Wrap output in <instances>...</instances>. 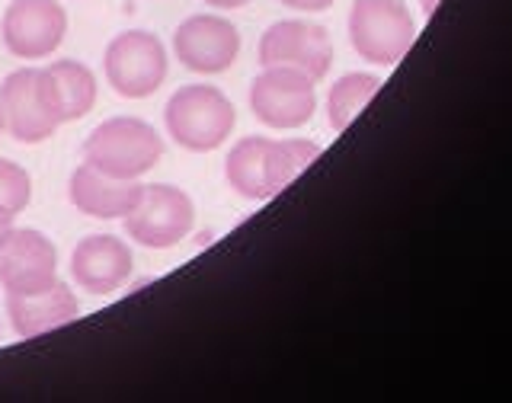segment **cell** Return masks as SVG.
I'll use <instances>...</instances> for the list:
<instances>
[{"instance_id":"cell-2","label":"cell","mask_w":512,"mask_h":403,"mask_svg":"<svg viewBox=\"0 0 512 403\" xmlns=\"http://www.w3.org/2000/svg\"><path fill=\"white\" fill-rule=\"evenodd\" d=\"M160 154H164V138L154 132V125L135 116L106 119L84 141V164L116 180H141Z\"/></svg>"},{"instance_id":"cell-17","label":"cell","mask_w":512,"mask_h":403,"mask_svg":"<svg viewBox=\"0 0 512 403\" xmlns=\"http://www.w3.org/2000/svg\"><path fill=\"white\" fill-rule=\"evenodd\" d=\"M378 87H381V80L375 74H359V71L336 80L327 96V116H330L333 132H346L349 122L356 119L368 106V100L378 93Z\"/></svg>"},{"instance_id":"cell-7","label":"cell","mask_w":512,"mask_h":403,"mask_svg":"<svg viewBox=\"0 0 512 403\" xmlns=\"http://www.w3.org/2000/svg\"><path fill=\"white\" fill-rule=\"evenodd\" d=\"M250 109L253 116L269 128H301L308 125L317 109L314 80L295 68H263V74L250 87Z\"/></svg>"},{"instance_id":"cell-10","label":"cell","mask_w":512,"mask_h":403,"mask_svg":"<svg viewBox=\"0 0 512 403\" xmlns=\"http://www.w3.org/2000/svg\"><path fill=\"white\" fill-rule=\"evenodd\" d=\"M260 64L263 68H279V64L282 68H295L317 84L333 64V45L327 29L304 20L272 23L260 39Z\"/></svg>"},{"instance_id":"cell-4","label":"cell","mask_w":512,"mask_h":403,"mask_svg":"<svg viewBox=\"0 0 512 403\" xmlns=\"http://www.w3.org/2000/svg\"><path fill=\"white\" fill-rule=\"evenodd\" d=\"M416 39L404 0H356L349 10V42L372 64H397Z\"/></svg>"},{"instance_id":"cell-1","label":"cell","mask_w":512,"mask_h":403,"mask_svg":"<svg viewBox=\"0 0 512 403\" xmlns=\"http://www.w3.org/2000/svg\"><path fill=\"white\" fill-rule=\"evenodd\" d=\"M0 119L4 132L20 144L48 141L64 125L61 100L45 68H20L0 84Z\"/></svg>"},{"instance_id":"cell-6","label":"cell","mask_w":512,"mask_h":403,"mask_svg":"<svg viewBox=\"0 0 512 403\" xmlns=\"http://www.w3.org/2000/svg\"><path fill=\"white\" fill-rule=\"evenodd\" d=\"M125 234L148 250H170L189 237L196 224V205L180 186L151 183L141 189L138 205L125 218Z\"/></svg>"},{"instance_id":"cell-13","label":"cell","mask_w":512,"mask_h":403,"mask_svg":"<svg viewBox=\"0 0 512 403\" xmlns=\"http://www.w3.org/2000/svg\"><path fill=\"white\" fill-rule=\"evenodd\" d=\"M141 183L138 180H116L100 170H93L90 164H80L71 176V205L80 215L87 218H125L141 199Z\"/></svg>"},{"instance_id":"cell-5","label":"cell","mask_w":512,"mask_h":403,"mask_svg":"<svg viewBox=\"0 0 512 403\" xmlns=\"http://www.w3.org/2000/svg\"><path fill=\"white\" fill-rule=\"evenodd\" d=\"M103 68L109 87L125 100H144L157 93L167 80V48L148 29L119 32L106 45Z\"/></svg>"},{"instance_id":"cell-19","label":"cell","mask_w":512,"mask_h":403,"mask_svg":"<svg viewBox=\"0 0 512 403\" xmlns=\"http://www.w3.org/2000/svg\"><path fill=\"white\" fill-rule=\"evenodd\" d=\"M29 196H32L29 173L20 164H13V160L0 157V212L16 218L29 205Z\"/></svg>"},{"instance_id":"cell-8","label":"cell","mask_w":512,"mask_h":403,"mask_svg":"<svg viewBox=\"0 0 512 403\" xmlns=\"http://www.w3.org/2000/svg\"><path fill=\"white\" fill-rule=\"evenodd\" d=\"M7 52L20 61H39L58 52L68 36V13L58 0H13L0 23Z\"/></svg>"},{"instance_id":"cell-22","label":"cell","mask_w":512,"mask_h":403,"mask_svg":"<svg viewBox=\"0 0 512 403\" xmlns=\"http://www.w3.org/2000/svg\"><path fill=\"white\" fill-rule=\"evenodd\" d=\"M10 231H13V218L0 212V244H4V237H7Z\"/></svg>"},{"instance_id":"cell-12","label":"cell","mask_w":512,"mask_h":403,"mask_svg":"<svg viewBox=\"0 0 512 403\" xmlns=\"http://www.w3.org/2000/svg\"><path fill=\"white\" fill-rule=\"evenodd\" d=\"M132 250L116 234L84 237L71 253V276L90 295H112L132 279Z\"/></svg>"},{"instance_id":"cell-9","label":"cell","mask_w":512,"mask_h":403,"mask_svg":"<svg viewBox=\"0 0 512 403\" xmlns=\"http://www.w3.org/2000/svg\"><path fill=\"white\" fill-rule=\"evenodd\" d=\"M58 282V250L36 228H13L0 244V285L7 295H39Z\"/></svg>"},{"instance_id":"cell-24","label":"cell","mask_w":512,"mask_h":403,"mask_svg":"<svg viewBox=\"0 0 512 403\" xmlns=\"http://www.w3.org/2000/svg\"><path fill=\"white\" fill-rule=\"evenodd\" d=\"M0 135H4V119H0Z\"/></svg>"},{"instance_id":"cell-14","label":"cell","mask_w":512,"mask_h":403,"mask_svg":"<svg viewBox=\"0 0 512 403\" xmlns=\"http://www.w3.org/2000/svg\"><path fill=\"white\" fill-rule=\"evenodd\" d=\"M80 314V301L68 288V282H55L39 295H7V317L20 340H32L48 330L74 324Z\"/></svg>"},{"instance_id":"cell-23","label":"cell","mask_w":512,"mask_h":403,"mask_svg":"<svg viewBox=\"0 0 512 403\" xmlns=\"http://www.w3.org/2000/svg\"><path fill=\"white\" fill-rule=\"evenodd\" d=\"M436 7H439V0H423V10L426 13H436Z\"/></svg>"},{"instance_id":"cell-18","label":"cell","mask_w":512,"mask_h":403,"mask_svg":"<svg viewBox=\"0 0 512 403\" xmlns=\"http://www.w3.org/2000/svg\"><path fill=\"white\" fill-rule=\"evenodd\" d=\"M320 157V148L314 141L292 138V141H272L269 144V189L272 196L282 192L288 183L308 170Z\"/></svg>"},{"instance_id":"cell-11","label":"cell","mask_w":512,"mask_h":403,"mask_svg":"<svg viewBox=\"0 0 512 403\" xmlns=\"http://www.w3.org/2000/svg\"><path fill=\"white\" fill-rule=\"evenodd\" d=\"M173 55L186 71L221 74L240 55V36L231 20L215 13H196L173 32Z\"/></svg>"},{"instance_id":"cell-20","label":"cell","mask_w":512,"mask_h":403,"mask_svg":"<svg viewBox=\"0 0 512 403\" xmlns=\"http://www.w3.org/2000/svg\"><path fill=\"white\" fill-rule=\"evenodd\" d=\"M282 7L288 10H308V13H320V10H327L333 7V0H279Z\"/></svg>"},{"instance_id":"cell-16","label":"cell","mask_w":512,"mask_h":403,"mask_svg":"<svg viewBox=\"0 0 512 403\" xmlns=\"http://www.w3.org/2000/svg\"><path fill=\"white\" fill-rule=\"evenodd\" d=\"M45 71H48V77H52V84L58 90L64 122L84 119L87 112L96 106V77H93V71L87 68L84 61H74V58L52 61Z\"/></svg>"},{"instance_id":"cell-21","label":"cell","mask_w":512,"mask_h":403,"mask_svg":"<svg viewBox=\"0 0 512 403\" xmlns=\"http://www.w3.org/2000/svg\"><path fill=\"white\" fill-rule=\"evenodd\" d=\"M202 4L215 7V10H237V7H247L250 0H202Z\"/></svg>"},{"instance_id":"cell-15","label":"cell","mask_w":512,"mask_h":403,"mask_svg":"<svg viewBox=\"0 0 512 403\" xmlns=\"http://www.w3.org/2000/svg\"><path fill=\"white\" fill-rule=\"evenodd\" d=\"M269 144L272 138H260V135H250V138H240L228 160H224V176H228L231 189L237 196L253 199V202H266L272 199V189H269Z\"/></svg>"},{"instance_id":"cell-3","label":"cell","mask_w":512,"mask_h":403,"mask_svg":"<svg viewBox=\"0 0 512 403\" xmlns=\"http://www.w3.org/2000/svg\"><path fill=\"white\" fill-rule=\"evenodd\" d=\"M167 135L192 154L221 148L234 132V106L212 84H189L176 90L164 106Z\"/></svg>"}]
</instances>
